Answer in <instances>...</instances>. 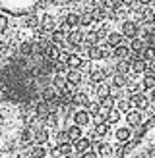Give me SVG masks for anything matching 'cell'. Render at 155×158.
Masks as SVG:
<instances>
[{"label": "cell", "mask_w": 155, "mask_h": 158, "mask_svg": "<svg viewBox=\"0 0 155 158\" xmlns=\"http://www.w3.org/2000/svg\"><path fill=\"white\" fill-rule=\"evenodd\" d=\"M122 158H155V122L147 125L138 139L124 147Z\"/></svg>", "instance_id": "1"}, {"label": "cell", "mask_w": 155, "mask_h": 158, "mask_svg": "<svg viewBox=\"0 0 155 158\" xmlns=\"http://www.w3.org/2000/svg\"><path fill=\"white\" fill-rule=\"evenodd\" d=\"M132 139H136L134 135V129H130L128 125H116V127H113L111 131V135H108V143L111 145H118V147H126Z\"/></svg>", "instance_id": "2"}, {"label": "cell", "mask_w": 155, "mask_h": 158, "mask_svg": "<svg viewBox=\"0 0 155 158\" xmlns=\"http://www.w3.org/2000/svg\"><path fill=\"white\" fill-rule=\"evenodd\" d=\"M70 123L82 127L83 131H91V127H93L91 116L87 114V110H85V108H76L74 112H72V118H70Z\"/></svg>", "instance_id": "3"}, {"label": "cell", "mask_w": 155, "mask_h": 158, "mask_svg": "<svg viewBox=\"0 0 155 158\" xmlns=\"http://www.w3.org/2000/svg\"><path fill=\"white\" fill-rule=\"evenodd\" d=\"M83 39H85V31L80 29V27L68 31V33H66V46H68V50L72 52L74 48L82 46V44H83Z\"/></svg>", "instance_id": "4"}, {"label": "cell", "mask_w": 155, "mask_h": 158, "mask_svg": "<svg viewBox=\"0 0 155 158\" xmlns=\"http://www.w3.org/2000/svg\"><path fill=\"white\" fill-rule=\"evenodd\" d=\"M130 83V75H120V73H113L111 79H108V85L111 89H116V91H124Z\"/></svg>", "instance_id": "5"}, {"label": "cell", "mask_w": 155, "mask_h": 158, "mask_svg": "<svg viewBox=\"0 0 155 158\" xmlns=\"http://www.w3.org/2000/svg\"><path fill=\"white\" fill-rule=\"evenodd\" d=\"M51 143V131L46 127H39L35 129V137H33V147H46Z\"/></svg>", "instance_id": "6"}, {"label": "cell", "mask_w": 155, "mask_h": 158, "mask_svg": "<svg viewBox=\"0 0 155 158\" xmlns=\"http://www.w3.org/2000/svg\"><path fill=\"white\" fill-rule=\"evenodd\" d=\"M132 106H134V110H140V112H145L147 106H149V98H147L145 93H136L134 97L130 98Z\"/></svg>", "instance_id": "7"}, {"label": "cell", "mask_w": 155, "mask_h": 158, "mask_svg": "<svg viewBox=\"0 0 155 158\" xmlns=\"http://www.w3.org/2000/svg\"><path fill=\"white\" fill-rule=\"evenodd\" d=\"M126 41H124V37L118 33V31H111V33L107 35V39L101 44H105V46H108V48H116V46H120V44H124Z\"/></svg>", "instance_id": "8"}, {"label": "cell", "mask_w": 155, "mask_h": 158, "mask_svg": "<svg viewBox=\"0 0 155 158\" xmlns=\"http://www.w3.org/2000/svg\"><path fill=\"white\" fill-rule=\"evenodd\" d=\"M72 147H74V152H76V154H83V152H87L89 148L93 147V141H91L87 135H83L82 139L74 141V143H72Z\"/></svg>", "instance_id": "9"}, {"label": "cell", "mask_w": 155, "mask_h": 158, "mask_svg": "<svg viewBox=\"0 0 155 158\" xmlns=\"http://www.w3.org/2000/svg\"><path fill=\"white\" fill-rule=\"evenodd\" d=\"M91 98L87 97V93H83L82 89L80 91H76L74 94H72V100H70V104H72L74 108H85V104H87Z\"/></svg>", "instance_id": "10"}, {"label": "cell", "mask_w": 155, "mask_h": 158, "mask_svg": "<svg viewBox=\"0 0 155 158\" xmlns=\"http://www.w3.org/2000/svg\"><path fill=\"white\" fill-rule=\"evenodd\" d=\"M140 89H142V93H149L155 89V75L151 73H144L142 77H140Z\"/></svg>", "instance_id": "11"}, {"label": "cell", "mask_w": 155, "mask_h": 158, "mask_svg": "<svg viewBox=\"0 0 155 158\" xmlns=\"http://www.w3.org/2000/svg\"><path fill=\"white\" fill-rule=\"evenodd\" d=\"M64 129H66V135H68V141H70V143H74V141L82 139V137L85 135V131H83L82 127H78V125H74V123H68Z\"/></svg>", "instance_id": "12"}, {"label": "cell", "mask_w": 155, "mask_h": 158, "mask_svg": "<svg viewBox=\"0 0 155 158\" xmlns=\"http://www.w3.org/2000/svg\"><path fill=\"white\" fill-rule=\"evenodd\" d=\"M108 94H111V85L108 83H101V85H97L95 87V91H93V100H103V98H107Z\"/></svg>", "instance_id": "13"}, {"label": "cell", "mask_w": 155, "mask_h": 158, "mask_svg": "<svg viewBox=\"0 0 155 158\" xmlns=\"http://www.w3.org/2000/svg\"><path fill=\"white\" fill-rule=\"evenodd\" d=\"M12 25H14V18H10L4 12H0V37H4L12 29Z\"/></svg>", "instance_id": "14"}, {"label": "cell", "mask_w": 155, "mask_h": 158, "mask_svg": "<svg viewBox=\"0 0 155 158\" xmlns=\"http://www.w3.org/2000/svg\"><path fill=\"white\" fill-rule=\"evenodd\" d=\"M128 56H130L128 43H124L120 46H116V48H113V62H116V60H128Z\"/></svg>", "instance_id": "15"}, {"label": "cell", "mask_w": 155, "mask_h": 158, "mask_svg": "<svg viewBox=\"0 0 155 158\" xmlns=\"http://www.w3.org/2000/svg\"><path fill=\"white\" fill-rule=\"evenodd\" d=\"M114 108H116V110H118V112L124 116L126 112H130V110L134 108V106H132V102H130V100H126V98H120V100H116V102H114Z\"/></svg>", "instance_id": "16"}, {"label": "cell", "mask_w": 155, "mask_h": 158, "mask_svg": "<svg viewBox=\"0 0 155 158\" xmlns=\"http://www.w3.org/2000/svg\"><path fill=\"white\" fill-rule=\"evenodd\" d=\"M128 48H130V52H136V54H140L144 48H145V43L142 41V39H132V41H128Z\"/></svg>", "instance_id": "17"}, {"label": "cell", "mask_w": 155, "mask_h": 158, "mask_svg": "<svg viewBox=\"0 0 155 158\" xmlns=\"http://www.w3.org/2000/svg\"><path fill=\"white\" fill-rule=\"evenodd\" d=\"M46 156H49V151H46V147H31L29 158H46Z\"/></svg>", "instance_id": "18"}, {"label": "cell", "mask_w": 155, "mask_h": 158, "mask_svg": "<svg viewBox=\"0 0 155 158\" xmlns=\"http://www.w3.org/2000/svg\"><path fill=\"white\" fill-rule=\"evenodd\" d=\"M58 154H60V158H66V156H70V154H74V147H72V143L58 145Z\"/></svg>", "instance_id": "19"}, {"label": "cell", "mask_w": 155, "mask_h": 158, "mask_svg": "<svg viewBox=\"0 0 155 158\" xmlns=\"http://www.w3.org/2000/svg\"><path fill=\"white\" fill-rule=\"evenodd\" d=\"M99 106L103 108V110H113V108H114V100H113L111 97H107V98H103V100H99Z\"/></svg>", "instance_id": "20"}, {"label": "cell", "mask_w": 155, "mask_h": 158, "mask_svg": "<svg viewBox=\"0 0 155 158\" xmlns=\"http://www.w3.org/2000/svg\"><path fill=\"white\" fill-rule=\"evenodd\" d=\"M80 158H99V156H97V152L93 151V148H89L87 152H83V154H80Z\"/></svg>", "instance_id": "21"}, {"label": "cell", "mask_w": 155, "mask_h": 158, "mask_svg": "<svg viewBox=\"0 0 155 158\" xmlns=\"http://www.w3.org/2000/svg\"><path fill=\"white\" fill-rule=\"evenodd\" d=\"M147 98H149V100H155V89L147 93Z\"/></svg>", "instance_id": "22"}, {"label": "cell", "mask_w": 155, "mask_h": 158, "mask_svg": "<svg viewBox=\"0 0 155 158\" xmlns=\"http://www.w3.org/2000/svg\"><path fill=\"white\" fill-rule=\"evenodd\" d=\"M66 158H80V154H76V152H74V154H70V156H66Z\"/></svg>", "instance_id": "23"}, {"label": "cell", "mask_w": 155, "mask_h": 158, "mask_svg": "<svg viewBox=\"0 0 155 158\" xmlns=\"http://www.w3.org/2000/svg\"><path fill=\"white\" fill-rule=\"evenodd\" d=\"M46 158H49V156H46Z\"/></svg>", "instance_id": "24"}]
</instances>
